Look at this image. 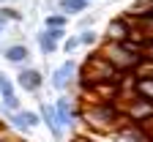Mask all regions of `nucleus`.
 <instances>
[{
	"instance_id": "6ab92c4d",
	"label": "nucleus",
	"mask_w": 153,
	"mask_h": 142,
	"mask_svg": "<svg viewBox=\"0 0 153 142\" xmlns=\"http://www.w3.org/2000/svg\"><path fill=\"white\" fill-rule=\"evenodd\" d=\"M0 16L6 22H22V11H16L14 6H0Z\"/></svg>"
},
{
	"instance_id": "0eeeda50",
	"label": "nucleus",
	"mask_w": 153,
	"mask_h": 142,
	"mask_svg": "<svg viewBox=\"0 0 153 142\" xmlns=\"http://www.w3.org/2000/svg\"><path fill=\"white\" fill-rule=\"evenodd\" d=\"M3 57H6V63L22 68L27 60H30V49H27L25 44H11V47H6V49H3Z\"/></svg>"
},
{
	"instance_id": "9d476101",
	"label": "nucleus",
	"mask_w": 153,
	"mask_h": 142,
	"mask_svg": "<svg viewBox=\"0 0 153 142\" xmlns=\"http://www.w3.org/2000/svg\"><path fill=\"white\" fill-rule=\"evenodd\" d=\"M57 11H60V14H82V11H88L90 8V3H88V0H55V3H52Z\"/></svg>"
},
{
	"instance_id": "2eb2a0df",
	"label": "nucleus",
	"mask_w": 153,
	"mask_h": 142,
	"mask_svg": "<svg viewBox=\"0 0 153 142\" xmlns=\"http://www.w3.org/2000/svg\"><path fill=\"white\" fill-rule=\"evenodd\" d=\"M134 74H137V79L153 77V57H142V60H140V66L134 68Z\"/></svg>"
},
{
	"instance_id": "dca6fc26",
	"label": "nucleus",
	"mask_w": 153,
	"mask_h": 142,
	"mask_svg": "<svg viewBox=\"0 0 153 142\" xmlns=\"http://www.w3.org/2000/svg\"><path fill=\"white\" fill-rule=\"evenodd\" d=\"M19 117L25 120V126H27V129H38V123H41V115L33 112V109H19Z\"/></svg>"
},
{
	"instance_id": "ddd939ff",
	"label": "nucleus",
	"mask_w": 153,
	"mask_h": 142,
	"mask_svg": "<svg viewBox=\"0 0 153 142\" xmlns=\"http://www.w3.org/2000/svg\"><path fill=\"white\" fill-rule=\"evenodd\" d=\"M76 38H79V44H82V47H96V44H99V33H96L93 28L79 30V33H76Z\"/></svg>"
},
{
	"instance_id": "20e7f679",
	"label": "nucleus",
	"mask_w": 153,
	"mask_h": 142,
	"mask_svg": "<svg viewBox=\"0 0 153 142\" xmlns=\"http://www.w3.org/2000/svg\"><path fill=\"white\" fill-rule=\"evenodd\" d=\"M52 109H55V117H57V123H60V129H71L76 120H79V109L74 107V98H68V96H60L52 104Z\"/></svg>"
},
{
	"instance_id": "412c9836",
	"label": "nucleus",
	"mask_w": 153,
	"mask_h": 142,
	"mask_svg": "<svg viewBox=\"0 0 153 142\" xmlns=\"http://www.w3.org/2000/svg\"><path fill=\"white\" fill-rule=\"evenodd\" d=\"M90 25H93V16H79V30H85Z\"/></svg>"
},
{
	"instance_id": "aec40b11",
	"label": "nucleus",
	"mask_w": 153,
	"mask_h": 142,
	"mask_svg": "<svg viewBox=\"0 0 153 142\" xmlns=\"http://www.w3.org/2000/svg\"><path fill=\"white\" fill-rule=\"evenodd\" d=\"M79 47H82V44H79V38H76V36H66L63 41H60V49H63L66 55H74Z\"/></svg>"
},
{
	"instance_id": "a211bd4d",
	"label": "nucleus",
	"mask_w": 153,
	"mask_h": 142,
	"mask_svg": "<svg viewBox=\"0 0 153 142\" xmlns=\"http://www.w3.org/2000/svg\"><path fill=\"white\" fill-rule=\"evenodd\" d=\"M0 107L8 109V112H19V109H22V98L14 93V96H8V98H0Z\"/></svg>"
},
{
	"instance_id": "4468645a",
	"label": "nucleus",
	"mask_w": 153,
	"mask_h": 142,
	"mask_svg": "<svg viewBox=\"0 0 153 142\" xmlns=\"http://www.w3.org/2000/svg\"><path fill=\"white\" fill-rule=\"evenodd\" d=\"M14 93H16V85L11 82L8 74L0 71V98H8V96H14Z\"/></svg>"
},
{
	"instance_id": "f8f14e48",
	"label": "nucleus",
	"mask_w": 153,
	"mask_h": 142,
	"mask_svg": "<svg viewBox=\"0 0 153 142\" xmlns=\"http://www.w3.org/2000/svg\"><path fill=\"white\" fill-rule=\"evenodd\" d=\"M134 93H137L140 98H148V101H153V77L137 79V85H134Z\"/></svg>"
},
{
	"instance_id": "b1692460",
	"label": "nucleus",
	"mask_w": 153,
	"mask_h": 142,
	"mask_svg": "<svg viewBox=\"0 0 153 142\" xmlns=\"http://www.w3.org/2000/svg\"><path fill=\"white\" fill-rule=\"evenodd\" d=\"M88 3H93V0H88Z\"/></svg>"
},
{
	"instance_id": "6e6552de",
	"label": "nucleus",
	"mask_w": 153,
	"mask_h": 142,
	"mask_svg": "<svg viewBox=\"0 0 153 142\" xmlns=\"http://www.w3.org/2000/svg\"><path fill=\"white\" fill-rule=\"evenodd\" d=\"M118 139L120 142H150V137L145 134L142 126H134V123H123L118 129Z\"/></svg>"
},
{
	"instance_id": "9b49d317",
	"label": "nucleus",
	"mask_w": 153,
	"mask_h": 142,
	"mask_svg": "<svg viewBox=\"0 0 153 142\" xmlns=\"http://www.w3.org/2000/svg\"><path fill=\"white\" fill-rule=\"evenodd\" d=\"M36 44H38V49H41V55H55L57 49H60V44H57L55 38L47 33V28H44L41 33H36Z\"/></svg>"
},
{
	"instance_id": "f257e3e1",
	"label": "nucleus",
	"mask_w": 153,
	"mask_h": 142,
	"mask_svg": "<svg viewBox=\"0 0 153 142\" xmlns=\"http://www.w3.org/2000/svg\"><path fill=\"white\" fill-rule=\"evenodd\" d=\"M79 117L93 129V131H118L126 120L118 107V101H93L90 107L79 112Z\"/></svg>"
},
{
	"instance_id": "1a4fd4ad",
	"label": "nucleus",
	"mask_w": 153,
	"mask_h": 142,
	"mask_svg": "<svg viewBox=\"0 0 153 142\" xmlns=\"http://www.w3.org/2000/svg\"><path fill=\"white\" fill-rule=\"evenodd\" d=\"M38 115H41V123L49 129V134H52L55 139H60V137H63V129H60V123H57V117H55V109H52V104H41Z\"/></svg>"
},
{
	"instance_id": "423d86ee",
	"label": "nucleus",
	"mask_w": 153,
	"mask_h": 142,
	"mask_svg": "<svg viewBox=\"0 0 153 142\" xmlns=\"http://www.w3.org/2000/svg\"><path fill=\"white\" fill-rule=\"evenodd\" d=\"M128 36H131V22H128L126 14L109 19V25H107V30H104V41H109V44H120V41H126Z\"/></svg>"
},
{
	"instance_id": "4be33fe9",
	"label": "nucleus",
	"mask_w": 153,
	"mask_h": 142,
	"mask_svg": "<svg viewBox=\"0 0 153 142\" xmlns=\"http://www.w3.org/2000/svg\"><path fill=\"white\" fill-rule=\"evenodd\" d=\"M6 25H8V22H6L3 16H0V38H3V33H6Z\"/></svg>"
},
{
	"instance_id": "f03ea898",
	"label": "nucleus",
	"mask_w": 153,
	"mask_h": 142,
	"mask_svg": "<svg viewBox=\"0 0 153 142\" xmlns=\"http://www.w3.org/2000/svg\"><path fill=\"white\" fill-rule=\"evenodd\" d=\"M99 55L107 60L109 66H115L120 74L134 71V68L140 66V60H142V55H134V52H128L123 44H109V41H104V47L99 49Z\"/></svg>"
},
{
	"instance_id": "39448f33",
	"label": "nucleus",
	"mask_w": 153,
	"mask_h": 142,
	"mask_svg": "<svg viewBox=\"0 0 153 142\" xmlns=\"http://www.w3.org/2000/svg\"><path fill=\"white\" fill-rule=\"evenodd\" d=\"M14 85L22 88L25 93H38V90L44 88V74L38 71V68H33V66H22L19 74H16V82Z\"/></svg>"
},
{
	"instance_id": "7ed1b4c3",
	"label": "nucleus",
	"mask_w": 153,
	"mask_h": 142,
	"mask_svg": "<svg viewBox=\"0 0 153 142\" xmlns=\"http://www.w3.org/2000/svg\"><path fill=\"white\" fill-rule=\"evenodd\" d=\"M76 77H79V66L74 63V60H66V63H60L55 71H52V88L57 90V93H68L71 88H74V82H76Z\"/></svg>"
},
{
	"instance_id": "5701e85b",
	"label": "nucleus",
	"mask_w": 153,
	"mask_h": 142,
	"mask_svg": "<svg viewBox=\"0 0 153 142\" xmlns=\"http://www.w3.org/2000/svg\"><path fill=\"white\" fill-rule=\"evenodd\" d=\"M8 3H11V0H0V6H8Z\"/></svg>"
},
{
	"instance_id": "f3484780",
	"label": "nucleus",
	"mask_w": 153,
	"mask_h": 142,
	"mask_svg": "<svg viewBox=\"0 0 153 142\" xmlns=\"http://www.w3.org/2000/svg\"><path fill=\"white\" fill-rule=\"evenodd\" d=\"M66 25H68L66 14H49V16H44V28H66Z\"/></svg>"
}]
</instances>
